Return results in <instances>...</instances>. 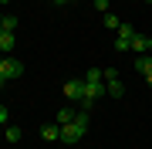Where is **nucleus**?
Listing matches in <instances>:
<instances>
[{
    "mask_svg": "<svg viewBox=\"0 0 152 149\" xmlns=\"http://www.w3.org/2000/svg\"><path fill=\"white\" fill-rule=\"evenodd\" d=\"M88 126H91V119H88V109H81V112L75 115V122L61 126V139H58V142H64V146H78V142L85 139Z\"/></svg>",
    "mask_w": 152,
    "mask_h": 149,
    "instance_id": "f257e3e1",
    "label": "nucleus"
},
{
    "mask_svg": "<svg viewBox=\"0 0 152 149\" xmlns=\"http://www.w3.org/2000/svg\"><path fill=\"white\" fill-rule=\"evenodd\" d=\"M105 95H112V98H122L125 95L122 81H118V68H108L105 71Z\"/></svg>",
    "mask_w": 152,
    "mask_h": 149,
    "instance_id": "f03ea898",
    "label": "nucleus"
},
{
    "mask_svg": "<svg viewBox=\"0 0 152 149\" xmlns=\"http://www.w3.org/2000/svg\"><path fill=\"white\" fill-rule=\"evenodd\" d=\"M115 34H118V37H115V51H132V37H135V27H132V24H122Z\"/></svg>",
    "mask_w": 152,
    "mask_h": 149,
    "instance_id": "7ed1b4c3",
    "label": "nucleus"
},
{
    "mask_svg": "<svg viewBox=\"0 0 152 149\" xmlns=\"http://www.w3.org/2000/svg\"><path fill=\"white\" fill-rule=\"evenodd\" d=\"M64 98L68 102H81L85 98V78H71V81H64Z\"/></svg>",
    "mask_w": 152,
    "mask_h": 149,
    "instance_id": "20e7f679",
    "label": "nucleus"
},
{
    "mask_svg": "<svg viewBox=\"0 0 152 149\" xmlns=\"http://www.w3.org/2000/svg\"><path fill=\"white\" fill-rule=\"evenodd\" d=\"M0 75H4V78H20V75H24V65L4 54V61H0Z\"/></svg>",
    "mask_w": 152,
    "mask_h": 149,
    "instance_id": "39448f33",
    "label": "nucleus"
},
{
    "mask_svg": "<svg viewBox=\"0 0 152 149\" xmlns=\"http://www.w3.org/2000/svg\"><path fill=\"white\" fill-rule=\"evenodd\" d=\"M41 139H48V142H58V139H61V126H58V122H51V126H41Z\"/></svg>",
    "mask_w": 152,
    "mask_h": 149,
    "instance_id": "423d86ee",
    "label": "nucleus"
},
{
    "mask_svg": "<svg viewBox=\"0 0 152 149\" xmlns=\"http://www.w3.org/2000/svg\"><path fill=\"white\" fill-rule=\"evenodd\" d=\"M75 115H78V112L75 109H71V105H64V109H58V126H68V122H75Z\"/></svg>",
    "mask_w": 152,
    "mask_h": 149,
    "instance_id": "0eeeda50",
    "label": "nucleus"
},
{
    "mask_svg": "<svg viewBox=\"0 0 152 149\" xmlns=\"http://www.w3.org/2000/svg\"><path fill=\"white\" fill-rule=\"evenodd\" d=\"M14 41H17V34H10V31H0V54H7V51L14 48Z\"/></svg>",
    "mask_w": 152,
    "mask_h": 149,
    "instance_id": "6e6552de",
    "label": "nucleus"
},
{
    "mask_svg": "<svg viewBox=\"0 0 152 149\" xmlns=\"http://www.w3.org/2000/svg\"><path fill=\"white\" fill-rule=\"evenodd\" d=\"M132 51H135V54H145L149 51V37L145 34H135V37H132Z\"/></svg>",
    "mask_w": 152,
    "mask_h": 149,
    "instance_id": "1a4fd4ad",
    "label": "nucleus"
},
{
    "mask_svg": "<svg viewBox=\"0 0 152 149\" xmlns=\"http://www.w3.org/2000/svg\"><path fill=\"white\" fill-rule=\"evenodd\" d=\"M135 68H139L142 75H152V58H149V54H139V58H135Z\"/></svg>",
    "mask_w": 152,
    "mask_h": 149,
    "instance_id": "9d476101",
    "label": "nucleus"
},
{
    "mask_svg": "<svg viewBox=\"0 0 152 149\" xmlns=\"http://www.w3.org/2000/svg\"><path fill=\"white\" fill-rule=\"evenodd\" d=\"M0 31H10V34H17V17H14V14H4V24H0Z\"/></svg>",
    "mask_w": 152,
    "mask_h": 149,
    "instance_id": "9b49d317",
    "label": "nucleus"
},
{
    "mask_svg": "<svg viewBox=\"0 0 152 149\" xmlns=\"http://www.w3.org/2000/svg\"><path fill=\"white\" fill-rule=\"evenodd\" d=\"M102 78H105V71H98V68L85 71V81H88V85H102Z\"/></svg>",
    "mask_w": 152,
    "mask_h": 149,
    "instance_id": "f8f14e48",
    "label": "nucleus"
},
{
    "mask_svg": "<svg viewBox=\"0 0 152 149\" xmlns=\"http://www.w3.org/2000/svg\"><path fill=\"white\" fill-rule=\"evenodd\" d=\"M105 27H112V31H118V27H122V17H115V14L108 10V14H105Z\"/></svg>",
    "mask_w": 152,
    "mask_h": 149,
    "instance_id": "ddd939ff",
    "label": "nucleus"
},
{
    "mask_svg": "<svg viewBox=\"0 0 152 149\" xmlns=\"http://www.w3.org/2000/svg\"><path fill=\"white\" fill-rule=\"evenodd\" d=\"M4 136H7V142H20V136H24V132H20L17 126H7V132H4Z\"/></svg>",
    "mask_w": 152,
    "mask_h": 149,
    "instance_id": "4468645a",
    "label": "nucleus"
},
{
    "mask_svg": "<svg viewBox=\"0 0 152 149\" xmlns=\"http://www.w3.org/2000/svg\"><path fill=\"white\" fill-rule=\"evenodd\" d=\"M91 4H95L98 14H108V0H91Z\"/></svg>",
    "mask_w": 152,
    "mask_h": 149,
    "instance_id": "2eb2a0df",
    "label": "nucleus"
},
{
    "mask_svg": "<svg viewBox=\"0 0 152 149\" xmlns=\"http://www.w3.org/2000/svg\"><path fill=\"white\" fill-rule=\"evenodd\" d=\"M7 119H10V112H7V105H0V126H7Z\"/></svg>",
    "mask_w": 152,
    "mask_h": 149,
    "instance_id": "dca6fc26",
    "label": "nucleus"
},
{
    "mask_svg": "<svg viewBox=\"0 0 152 149\" xmlns=\"http://www.w3.org/2000/svg\"><path fill=\"white\" fill-rule=\"evenodd\" d=\"M51 4H54V7H64V4H71V0H51Z\"/></svg>",
    "mask_w": 152,
    "mask_h": 149,
    "instance_id": "f3484780",
    "label": "nucleus"
},
{
    "mask_svg": "<svg viewBox=\"0 0 152 149\" xmlns=\"http://www.w3.org/2000/svg\"><path fill=\"white\" fill-rule=\"evenodd\" d=\"M145 85H149V88H152V75H145Z\"/></svg>",
    "mask_w": 152,
    "mask_h": 149,
    "instance_id": "a211bd4d",
    "label": "nucleus"
},
{
    "mask_svg": "<svg viewBox=\"0 0 152 149\" xmlns=\"http://www.w3.org/2000/svg\"><path fill=\"white\" fill-rule=\"evenodd\" d=\"M4 81H7V78H4V75H0V88H4Z\"/></svg>",
    "mask_w": 152,
    "mask_h": 149,
    "instance_id": "6ab92c4d",
    "label": "nucleus"
},
{
    "mask_svg": "<svg viewBox=\"0 0 152 149\" xmlns=\"http://www.w3.org/2000/svg\"><path fill=\"white\" fill-rule=\"evenodd\" d=\"M149 51H152V37H149Z\"/></svg>",
    "mask_w": 152,
    "mask_h": 149,
    "instance_id": "aec40b11",
    "label": "nucleus"
},
{
    "mask_svg": "<svg viewBox=\"0 0 152 149\" xmlns=\"http://www.w3.org/2000/svg\"><path fill=\"white\" fill-rule=\"evenodd\" d=\"M0 4H10V0H0Z\"/></svg>",
    "mask_w": 152,
    "mask_h": 149,
    "instance_id": "412c9836",
    "label": "nucleus"
},
{
    "mask_svg": "<svg viewBox=\"0 0 152 149\" xmlns=\"http://www.w3.org/2000/svg\"><path fill=\"white\" fill-rule=\"evenodd\" d=\"M0 24H4V14H0Z\"/></svg>",
    "mask_w": 152,
    "mask_h": 149,
    "instance_id": "4be33fe9",
    "label": "nucleus"
},
{
    "mask_svg": "<svg viewBox=\"0 0 152 149\" xmlns=\"http://www.w3.org/2000/svg\"><path fill=\"white\" fill-rule=\"evenodd\" d=\"M0 61H4V54H0Z\"/></svg>",
    "mask_w": 152,
    "mask_h": 149,
    "instance_id": "5701e85b",
    "label": "nucleus"
}]
</instances>
